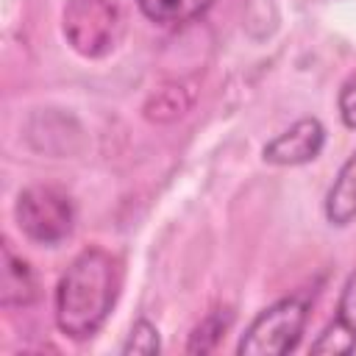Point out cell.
Returning a JSON list of instances; mask_svg holds the SVG:
<instances>
[{
  "instance_id": "11",
  "label": "cell",
  "mask_w": 356,
  "mask_h": 356,
  "mask_svg": "<svg viewBox=\"0 0 356 356\" xmlns=\"http://www.w3.org/2000/svg\"><path fill=\"white\" fill-rule=\"evenodd\" d=\"M356 350V334H350L348 328H342L339 323H328L320 337L312 342V353H353Z\"/></svg>"
},
{
  "instance_id": "10",
  "label": "cell",
  "mask_w": 356,
  "mask_h": 356,
  "mask_svg": "<svg viewBox=\"0 0 356 356\" xmlns=\"http://www.w3.org/2000/svg\"><path fill=\"white\" fill-rule=\"evenodd\" d=\"M161 350V339H159V328L150 320H136L128 331V339L122 345V353H139V356H153Z\"/></svg>"
},
{
  "instance_id": "7",
  "label": "cell",
  "mask_w": 356,
  "mask_h": 356,
  "mask_svg": "<svg viewBox=\"0 0 356 356\" xmlns=\"http://www.w3.org/2000/svg\"><path fill=\"white\" fill-rule=\"evenodd\" d=\"M323 211H325V220L331 225H337V228L350 225L356 220V150L339 167L334 184H331V189L325 195Z\"/></svg>"
},
{
  "instance_id": "6",
  "label": "cell",
  "mask_w": 356,
  "mask_h": 356,
  "mask_svg": "<svg viewBox=\"0 0 356 356\" xmlns=\"http://www.w3.org/2000/svg\"><path fill=\"white\" fill-rule=\"evenodd\" d=\"M39 298V284L31 264L3 242V284H0V303L6 309H25Z\"/></svg>"
},
{
  "instance_id": "12",
  "label": "cell",
  "mask_w": 356,
  "mask_h": 356,
  "mask_svg": "<svg viewBox=\"0 0 356 356\" xmlns=\"http://www.w3.org/2000/svg\"><path fill=\"white\" fill-rule=\"evenodd\" d=\"M334 323H339L342 328H348L350 334H356V270H353V273L345 278V284H342Z\"/></svg>"
},
{
  "instance_id": "8",
  "label": "cell",
  "mask_w": 356,
  "mask_h": 356,
  "mask_svg": "<svg viewBox=\"0 0 356 356\" xmlns=\"http://www.w3.org/2000/svg\"><path fill=\"white\" fill-rule=\"evenodd\" d=\"M211 3L214 0H136L139 11L150 22L164 25V28H178V25H186L203 17L211 8Z\"/></svg>"
},
{
  "instance_id": "3",
  "label": "cell",
  "mask_w": 356,
  "mask_h": 356,
  "mask_svg": "<svg viewBox=\"0 0 356 356\" xmlns=\"http://www.w3.org/2000/svg\"><path fill=\"white\" fill-rule=\"evenodd\" d=\"M309 295H289L261 309L245 328L236 353L239 356H284L298 348L309 320Z\"/></svg>"
},
{
  "instance_id": "9",
  "label": "cell",
  "mask_w": 356,
  "mask_h": 356,
  "mask_svg": "<svg viewBox=\"0 0 356 356\" xmlns=\"http://www.w3.org/2000/svg\"><path fill=\"white\" fill-rule=\"evenodd\" d=\"M231 323H234L231 309H214V312H209L192 328L189 342H186V353H211L222 342V337L231 328Z\"/></svg>"
},
{
  "instance_id": "1",
  "label": "cell",
  "mask_w": 356,
  "mask_h": 356,
  "mask_svg": "<svg viewBox=\"0 0 356 356\" xmlns=\"http://www.w3.org/2000/svg\"><path fill=\"white\" fill-rule=\"evenodd\" d=\"M122 284L117 256L103 248L81 250L56 286V325L70 339H89L108 320Z\"/></svg>"
},
{
  "instance_id": "4",
  "label": "cell",
  "mask_w": 356,
  "mask_h": 356,
  "mask_svg": "<svg viewBox=\"0 0 356 356\" xmlns=\"http://www.w3.org/2000/svg\"><path fill=\"white\" fill-rule=\"evenodd\" d=\"M14 220L31 242L56 248L70 239L75 228V206L72 197L58 186L36 184L17 195Z\"/></svg>"
},
{
  "instance_id": "13",
  "label": "cell",
  "mask_w": 356,
  "mask_h": 356,
  "mask_svg": "<svg viewBox=\"0 0 356 356\" xmlns=\"http://www.w3.org/2000/svg\"><path fill=\"white\" fill-rule=\"evenodd\" d=\"M337 106H339V117H342L345 128L356 131V75L342 83L339 97H337Z\"/></svg>"
},
{
  "instance_id": "2",
  "label": "cell",
  "mask_w": 356,
  "mask_h": 356,
  "mask_svg": "<svg viewBox=\"0 0 356 356\" xmlns=\"http://www.w3.org/2000/svg\"><path fill=\"white\" fill-rule=\"evenodd\" d=\"M61 31L78 56L103 58L125 33V8L120 0H67Z\"/></svg>"
},
{
  "instance_id": "5",
  "label": "cell",
  "mask_w": 356,
  "mask_h": 356,
  "mask_svg": "<svg viewBox=\"0 0 356 356\" xmlns=\"http://www.w3.org/2000/svg\"><path fill=\"white\" fill-rule=\"evenodd\" d=\"M323 145H325L323 122L317 117H300L284 134H278L275 139H270L264 145L261 159L275 167H298V164L314 161L320 156Z\"/></svg>"
}]
</instances>
